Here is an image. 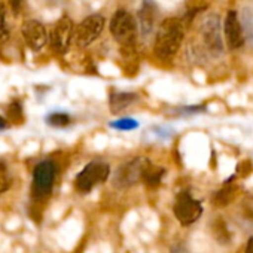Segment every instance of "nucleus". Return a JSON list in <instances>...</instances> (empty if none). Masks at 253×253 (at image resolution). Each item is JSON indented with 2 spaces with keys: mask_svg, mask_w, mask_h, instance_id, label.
<instances>
[{
  "mask_svg": "<svg viewBox=\"0 0 253 253\" xmlns=\"http://www.w3.org/2000/svg\"><path fill=\"white\" fill-rule=\"evenodd\" d=\"M171 253H188V249L185 247V244L177 243L171 247Z\"/></svg>",
  "mask_w": 253,
  "mask_h": 253,
  "instance_id": "4be33fe9",
  "label": "nucleus"
},
{
  "mask_svg": "<svg viewBox=\"0 0 253 253\" xmlns=\"http://www.w3.org/2000/svg\"><path fill=\"white\" fill-rule=\"evenodd\" d=\"M157 18H158V9L154 0H143L139 12H137V30L142 39L148 41L155 35L157 29Z\"/></svg>",
  "mask_w": 253,
  "mask_h": 253,
  "instance_id": "9d476101",
  "label": "nucleus"
},
{
  "mask_svg": "<svg viewBox=\"0 0 253 253\" xmlns=\"http://www.w3.org/2000/svg\"><path fill=\"white\" fill-rule=\"evenodd\" d=\"M9 36V26H8V14L3 5H0V41H5Z\"/></svg>",
  "mask_w": 253,
  "mask_h": 253,
  "instance_id": "6ab92c4d",
  "label": "nucleus"
},
{
  "mask_svg": "<svg viewBox=\"0 0 253 253\" xmlns=\"http://www.w3.org/2000/svg\"><path fill=\"white\" fill-rule=\"evenodd\" d=\"M57 177V164L52 160L41 161L33 170L32 179V195L35 200L42 201L52 192Z\"/></svg>",
  "mask_w": 253,
  "mask_h": 253,
  "instance_id": "7ed1b4c3",
  "label": "nucleus"
},
{
  "mask_svg": "<svg viewBox=\"0 0 253 253\" xmlns=\"http://www.w3.org/2000/svg\"><path fill=\"white\" fill-rule=\"evenodd\" d=\"M139 100V95L134 92H112L109 103H110V109L113 113H118L121 110H125L126 107H130L131 104H134Z\"/></svg>",
  "mask_w": 253,
  "mask_h": 253,
  "instance_id": "ddd939ff",
  "label": "nucleus"
},
{
  "mask_svg": "<svg viewBox=\"0 0 253 253\" xmlns=\"http://www.w3.org/2000/svg\"><path fill=\"white\" fill-rule=\"evenodd\" d=\"M104 17L100 14H92L86 18H84L76 27L73 41L79 48H86L91 43H94L104 30Z\"/></svg>",
  "mask_w": 253,
  "mask_h": 253,
  "instance_id": "423d86ee",
  "label": "nucleus"
},
{
  "mask_svg": "<svg viewBox=\"0 0 253 253\" xmlns=\"http://www.w3.org/2000/svg\"><path fill=\"white\" fill-rule=\"evenodd\" d=\"M235 197V186H223L213 195V203L217 207H226Z\"/></svg>",
  "mask_w": 253,
  "mask_h": 253,
  "instance_id": "dca6fc26",
  "label": "nucleus"
},
{
  "mask_svg": "<svg viewBox=\"0 0 253 253\" xmlns=\"http://www.w3.org/2000/svg\"><path fill=\"white\" fill-rule=\"evenodd\" d=\"M149 163L145 157H137L131 161H126L125 164L119 166V169L113 174V185L118 189H126L136 185L142 179L143 169Z\"/></svg>",
  "mask_w": 253,
  "mask_h": 253,
  "instance_id": "0eeeda50",
  "label": "nucleus"
},
{
  "mask_svg": "<svg viewBox=\"0 0 253 253\" xmlns=\"http://www.w3.org/2000/svg\"><path fill=\"white\" fill-rule=\"evenodd\" d=\"M109 174H110L109 164L103 161H92L78 173L75 180V188L79 194H89L95 186L104 183Z\"/></svg>",
  "mask_w": 253,
  "mask_h": 253,
  "instance_id": "20e7f679",
  "label": "nucleus"
},
{
  "mask_svg": "<svg viewBox=\"0 0 253 253\" xmlns=\"http://www.w3.org/2000/svg\"><path fill=\"white\" fill-rule=\"evenodd\" d=\"M75 35V26L70 18L63 17L58 20V23L54 26L51 35H49V43L52 49L58 54H64L69 51Z\"/></svg>",
  "mask_w": 253,
  "mask_h": 253,
  "instance_id": "1a4fd4ad",
  "label": "nucleus"
},
{
  "mask_svg": "<svg viewBox=\"0 0 253 253\" xmlns=\"http://www.w3.org/2000/svg\"><path fill=\"white\" fill-rule=\"evenodd\" d=\"M112 128L118 130V131H131L139 128V121L133 119V118H121L116 119L110 124Z\"/></svg>",
  "mask_w": 253,
  "mask_h": 253,
  "instance_id": "f3484780",
  "label": "nucleus"
},
{
  "mask_svg": "<svg viewBox=\"0 0 253 253\" xmlns=\"http://www.w3.org/2000/svg\"><path fill=\"white\" fill-rule=\"evenodd\" d=\"M244 253H253V235L249 238V241L244 247Z\"/></svg>",
  "mask_w": 253,
  "mask_h": 253,
  "instance_id": "b1692460",
  "label": "nucleus"
},
{
  "mask_svg": "<svg viewBox=\"0 0 253 253\" xmlns=\"http://www.w3.org/2000/svg\"><path fill=\"white\" fill-rule=\"evenodd\" d=\"M164 174H166V169L164 167H157V166H154L149 161L146 164V167L143 169V173H142V179L140 180H143L151 188H157L161 183Z\"/></svg>",
  "mask_w": 253,
  "mask_h": 253,
  "instance_id": "4468645a",
  "label": "nucleus"
},
{
  "mask_svg": "<svg viewBox=\"0 0 253 253\" xmlns=\"http://www.w3.org/2000/svg\"><path fill=\"white\" fill-rule=\"evenodd\" d=\"M223 35L229 49H240L244 45L246 38H244L243 26L235 11H229L226 14L223 21Z\"/></svg>",
  "mask_w": 253,
  "mask_h": 253,
  "instance_id": "9b49d317",
  "label": "nucleus"
},
{
  "mask_svg": "<svg viewBox=\"0 0 253 253\" xmlns=\"http://www.w3.org/2000/svg\"><path fill=\"white\" fill-rule=\"evenodd\" d=\"M201 36L203 42L210 54L219 57L223 52V41H222V29L217 15H209L201 24Z\"/></svg>",
  "mask_w": 253,
  "mask_h": 253,
  "instance_id": "6e6552de",
  "label": "nucleus"
},
{
  "mask_svg": "<svg viewBox=\"0 0 253 253\" xmlns=\"http://www.w3.org/2000/svg\"><path fill=\"white\" fill-rule=\"evenodd\" d=\"M110 33L113 39L122 46H133L137 41L139 30L136 18L126 11L118 9L110 18Z\"/></svg>",
  "mask_w": 253,
  "mask_h": 253,
  "instance_id": "f03ea898",
  "label": "nucleus"
},
{
  "mask_svg": "<svg viewBox=\"0 0 253 253\" xmlns=\"http://www.w3.org/2000/svg\"><path fill=\"white\" fill-rule=\"evenodd\" d=\"M155 131H158L157 134L161 136V137H164V139H169V137H171V134H173L169 128H160V126H158V128H155Z\"/></svg>",
  "mask_w": 253,
  "mask_h": 253,
  "instance_id": "5701e85b",
  "label": "nucleus"
},
{
  "mask_svg": "<svg viewBox=\"0 0 253 253\" xmlns=\"http://www.w3.org/2000/svg\"><path fill=\"white\" fill-rule=\"evenodd\" d=\"M48 124L52 126H66L70 124V116L64 112H52L48 115Z\"/></svg>",
  "mask_w": 253,
  "mask_h": 253,
  "instance_id": "a211bd4d",
  "label": "nucleus"
},
{
  "mask_svg": "<svg viewBox=\"0 0 253 253\" xmlns=\"http://www.w3.org/2000/svg\"><path fill=\"white\" fill-rule=\"evenodd\" d=\"M185 38V27L180 20L169 18L166 20L158 30L155 32V45L154 52L160 60H170L173 58Z\"/></svg>",
  "mask_w": 253,
  "mask_h": 253,
  "instance_id": "f257e3e1",
  "label": "nucleus"
},
{
  "mask_svg": "<svg viewBox=\"0 0 253 253\" xmlns=\"http://www.w3.org/2000/svg\"><path fill=\"white\" fill-rule=\"evenodd\" d=\"M203 211L204 209L201 201L195 200L189 191H182L177 194L173 206V213L183 226L195 223L203 216Z\"/></svg>",
  "mask_w": 253,
  "mask_h": 253,
  "instance_id": "39448f33",
  "label": "nucleus"
},
{
  "mask_svg": "<svg viewBox=\"0 0 253 253\" xmlns=\"http://www.w3.org/2000/svg\"><path fill=\"white\" fill-rule=\"evenodd\" d=\"M206 107L204 106H188V107H180L179 109V113L182 115H194V113H200V112H204Z\"/></svg>",
  "mask_w": 253,
  "mask_h": 253,
  "instance_id": "412c9836",
  "label": "nucleus"
},
{
  "mask_svg": "<svg viewBox=\"0 0 253 253\" xmlns=\"http://www.w3.org/2000/svg\"><path fill=\"white\" fill-rule=\"evenodd\" d=\"M9 186H11V179H9V176L6 174L5 164H3V163H0V194H3Z\"/></svg>",
  "mask_w": 253,
  "mask_h": 253,
  "instance_id": "aec40b11",
  "label": "nucleus"
},
{
  "mask_svg": "<svg viewBox=\"0 0 253 253\" xmlns=\"http://www.w3.org/2000/svg\"><path fill=\"white\" fill-rule=\"evenodd\" d=\"M213 235L214 238L220 243V244H229L231 243V231L228 228V225L225 223L223 219L217 217L213 222Z\"/></svg>",
  "mask_w": 253,
  "mask_h": 253,
  "instance_id": "2eb2a0df",
  "label": "nucleus"
},
{
  "mask_svg": "<svg viewBox=\"0 0 253 253\" xmlns=\"http://www.w3.org/2000/svg\"><path fill=\"white\" fill-rule=\"evenodd\" d=\"M23 38L29 48L33 51H41L48 43V32L45 26L38 20H29L23 24Z\"/></svg>",
  "mask_w": 253,
  "mask_h": 253,
  "instance_id": "f8f14e48",
  "label": "nucleus"
},
{
  "mask_svg": "<svg viewBox=\"0 0 253 253\" xmlns=\"http://www.w3.org/2000/svg\"><path fill=\"white\" fill-rule=\"evenodd\" d=\"M5 128H6V121L2 116H0V131L5 130Z\"/></svg>",
  "mask_w": 253,
  "mask_h": 253,
  "instance_id": "393cba45",
  "label": "nucleus"
}]
</instances>
